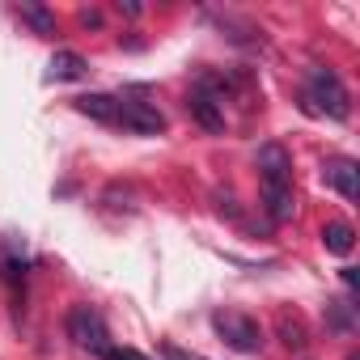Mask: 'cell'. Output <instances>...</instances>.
Segmentation results:
<instances>
[{"label": "cell", "mask_w": 360, "mask_h": 360, "mask_svg": "<svg viewBox=\"0 0 360 360\" xmlns=\"http://www.w3.org/2000/svg\"><path fill=\"white\" fill-rule=\"evenodd\" d=\"M85 72H89V64L77 51H56L51 64H47V81H81Z\"/></svg>", "instance_id": "ba28073f"}, {"label": "cell", "mask_w": 360, "mask_h": 360, "mask_svg": "<svg viewBox=\"0 0 360 360\" xmlns=\"http://www.w3.org/2000/svg\"><path fill=\"white\" fill-rule=\"evenodd\" d=\"M161 356L165 360H191V352H183L178 343H161Z\"/></svg>", "instance_id": "5bb4252c"}, {"label": "cell", "mask_w": 360, "mask_h": 360, "mask_svg": "<svg viewBox=\"0 0 360 360\" xmlns=\"http://www.w3.org/2000/svg\"><path fill=\"white\" fill-rule=\"evenodd\" d=\"M322 183L335 187L343 200H356V195H360V165H356L352 157H330V161L322 165Z\"/></svg>", "instance_id": "8992f818"}, {"label": "cell", "mask_w": 360, "mask_h": 360, "mask_svg": "<svg viewBox=\"0 0 360 360\" xmlns=\"http://www.w3.org/2000/svg\"><path fill=\"white\" fill-rule=\"evenodd\" d=\"M68 339L81 347V352H89V356H106L115 343H110V330H106V322H102V314H94L89 305H72L68 309Z\"/></svg>", "instance_id": "3957f363"}, {"label": "cell", "mask_w": 360, "mask_h": 360, "mask_svg": "<svg viewBox=\"0 0 360 360\" xmlns=\"http://www.w3.org/2000/svg\"><path fill=\"white\" fill-rule=\"evenodd\" d=\"M305 102H309V110L330 115V119H339V123L352 115V98H347L343 81H339L330 68H314V72H309V94H305Z\"/></svg>", "instance_id": "7a4b0ae2"}, {"label": "cell", "mask_w": 360, "mask_h": 360, "mask_svg": "<svg viewBox=\"0 0 360 360\" xmlns=\"http://www.w3.org/2000/svg\"><path fill=\"white\" fill-rule=\"evenodd\" d=\"M102 360H148V356H140L136 347H110V352H106Z\"/></svg>", "instance_id": "4fadbf2b"}, {"label": "cell", "mask_w": 360, "mask_h": 360, "mask_svg": "<svg viewBox=\"0 0 360 360\" xmlns=\"http://www.w3.org/2000/svg\"><path fill=\"white\" fill-rule=\"evenodd\" d=\"M119 13H127V18H136V13H140V5H136V0H119Z\"/></svg>", "instance_id": "9a60e30c"}, {"label": "cell", "mask_w": 360, "mask_h": 360, "mask_svg": "<svg viewBox=\"0 0 360 360\" xmlns=\"http://www.w3.org/2000/svg\"><path fill=\"white\" fill-rule=\"evenodd\" d=\"M187 110H191V119H195L200 127H208V131H225V110H221V102L212 98L208 85H195V89H191Z\"/></svg>", "instance_id": "52a82bcc"}, {"label": "cell", "mask_w": 360, "mask_h": 360, "mask_svg": "<svg viewBox=\"0 0 360 360\" xmlns=\"http://www.w3.org/2000/svg\"><path fill=\"white\" fill-rule=\"evenodd\" d=\"M119 127L136 131V136H157L165 131V115L153 106V102H136V98H119Z\"/></svg>", "instance_id": "5b68a950"}, {"label": "cell", "mask_w": 360, "mask_h": 360, "mask_svg": "<svg viewBox=\"0 0 360 360\" xmlns=\"http://www.w3.org/2000/svg\"><path fill=\"white\" fill-rule=\"evenodd\" d=\"M322 246L343 259V255H352V246H356V229H352L347 221H330V225L322 229Z\"/></svg>", "instance_id": "30bf717a"}, {"label": "cell", "mask_w": 360, "mask_h": 360, "mask_svg": "<svg viewBox=\"0 0 360 360\" xmlns=\"http://www.w3.org/2000/svg\"><path fill=\"white\" fill-rule=\"evenodd\" d=\"M22 22H30L34 34H56V18L47 9H39V5H22Z\"/></svg>", "instance_id": "7c38bea8"}, {"label": "cell", "mask_w": 360, "mask_h": 360, "mask_svg": "<svg viewBox=\"0 0 360 360\" xmlns=\"http://www.w3.org/2000/svg\"><path fill=\"white\" fill-rule=\"evenodd\" d=\"M212 326H217L221 343H229L233 352H259V347H263V330H259V322L246 318V314H238V309H221V314L212 318Z\"/></svg>", "instance_id": "277c9868"}, {"label": "cell", "mask_w": 360, "mask_h": 360, "mask_svg": "<svg viewBox=\"0 0 360 360\" xmlns=\"http://www.w3.org/2000/svg\"><path fill=\"white\" fill-rule=\"evenodd\" d=\"M259 178H263V208L276 225L292 221L297 195H292V157L284 144H263L259 148Z\"/></svg>", "instance_id": "6da1fadb"}, {"label": "cell", "mask_w": 360, "mask_h": 360, "mask_svg": "<svg viewBox=\"0 0 360 360\" xmlns=\"http://www.w3.org/2000/svg\"><path fill=\"white\" fill-rule=\"evenodd\" d=\"M276 330H280L284 347H292V352H301V347L309 343V335H305V322H301L297 314H288V309H280V314H276Z\"/></svg>", "instance_id": "8fae6325"}, {"label": "cell", "mask_w": 360, "mask_h": 360, "mask_svg": "<svg viewBox=\"0 0 360 360\" xmlns=\"http://www.w3.org/2000/svg\"><path fill=\"white\" fill-rule=\"evenodd\" d=\"M77 110L89 115V119H98V123H115L119 119V98H110V94H81Z\"/></svg>", "instance_id": "9c48e42d"}]
</instances>
